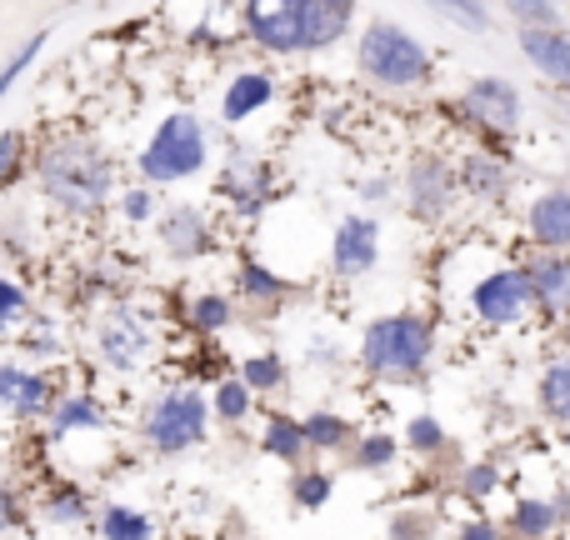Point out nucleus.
<instances>
[{"mask_svg":"<svg viewBox=\"0 0 570 540\" xmlns=\"http://www.w3.org/2000/svg\"><path fill=\"white\" fill-rule=\"evenodd\" d=\"M36 186L60 216L90 220L110 206V190H116V166L110 156L96 146L90 136H56L40 146L36 156Z\"/></svg>","mask_w":570,"mask_h":540,"instance_id":"obj_1","label":"nucleus"},{"mask_svg":"<svg viewBox=\"0 0 570 540\" xmlns=\"http://www.w3.org/2000/svg\"><path fill=\"white\" fill-rule=\"evenodd\" d=\"M435 355V325L415 311H395V315H375L361 335V365L371 381H421L425 365Z\"/></svg>","mask_w":570,"mask_h":540,"instance_id":"obj_2","label":"nucleus"},{"mask_svg":"<svg viewBox=\"0 0 570 540\" xmlns=\"http://www.w3.org/2000/svg\"><path fill=\"white\" fill-rule=\"evenodd\" d=\"M210 146H206V126L190 110H170L156 126V136L140 150V180L146 186H176V180H190L200 166H206Z\"/></svg>","mask_w":570,"mask_h":540,"instance_id":"obj_3","label":"nucleus"},{"mask_svg":"<svg viewBox=\"0 0 570 540\" xmlns=\"http://www.w3.org/2000/svg\"><path fill=\"white\" fill-rule=\"evenodd\" d=\"M361 70L375 86L411 90L431 76V50L405 26H395V20H371V26L361 30Z\"/></svg>","mask_w":570,"mask_h":540,"instance_id":"obj_4","label":"nucleus"},{"mask_svg":"<svg viewBox=\"0 0 570 540\" xmlns=\"http://www.w3.org/2000/svg\"><path fill=\"white\" fill-rule=\"evenodd\" d=\"M210 431V401L190 385H176L166 391L146 415V441L156 455H180V451H196Z\"/></svg>","mask_w":570,"mask_h":540,"instance_id":"obj_5","label":"nucleus"},{"mask_svg":"<svg viewBox=\"0 0 570 540\" xmlns=\"http://www.w3.org/2000/svg\"><path fill=\"white\" fill-rule=\"evenodd\" d=\"M471 311L481 325L505 331V325H521L531 315V285H525V266H505L491 271L471 285Z\"/></svg>","mask_w":570,"mask_h":540,"instance_id":"obj_6","label":"nucleus"},{"mask_svg":"<svg viewBox=\"0 0 570 540\" xmlns=\"http://www.w3.org/2000/svg\"><path fill=\"white\" fill-rule=\"evenodd\" d=\"M461 116L485 136H515L521 130V90L505 76H481L461 90Z\"/></svg>","mask_w":570,"mask_h":540,"instance_id":"obj_7","label":"nucleus"},{"mask_svg":"<svg viewBox=\"0 0 570 540\" xmlns=\"http://www.w3.org/2000/svg\"><path fill=\"white\" fill-rule=\"evenodd\" d=\"M455 166L441 156H415L405 170V206L415 220H441L455 200Z\"/></svg>","mask_w":570,"mask_h":540,"instance_id":"obj_8","label":"nucleus"},{"mask_svg":"<svg viewBox=\"0 0 570 540\" xmlns=\"http://www.w3.org/2000/svg\"><path fill=\"white\" fill-rule=\"evenodd\" d=\"M96 351L110 371H140L150 355V331L136 311H110L96 325Z\"/></svg>","mask_w":570,"mask_h":540,"instance_id":"obj_9","label":"nucleus"},{"mask_svg":"<svg viewBox=\"0 0 570 540\" xmlns=\"http://www.w3.org/2000/svg\"><path fill=\"white\" fill-rule=\"evenodd\" d=\"M246 30L271 56H301V0H246Z\"/></svg>","mask_w":570,"mask_h":540,"instance_id":"obj_10","label":"nucleus"},{"mask_svg":"<svg viewBox=\"0 0 570 540\" xmlns=\"http://www.w3.org/2000/svg\"><path fill=\"white\" fill-rule=\"evenodd\" d=\"M375 261H381V226H375L371 216H345L341 226H335V240H331L335 275L355 281V275L375 271Z\"/></svg>","mask_w":570,"mask_h":540,"instance_id":"obj_11","label":"nucleus"},{"mask_svg":"<svg viewBox=\"0 0 570 540\" xmlns=\"http://www.w3.org/2000/svg\"><path fill=\"white\" fill-rule=\"evenodd\" d=\"M56 405V385L30 365H0V411L16 421H40Z\"/></svg>","mask_w":570,"mask_h":540,"instance_id":"obj_12","label":"nucleus"},{"mask_svg":"<svg viewBox=\"0 0 570 540\" xmlns=\"http://www.w3.org/2000/svg\"><path fill=\"white\" fill-rule=\"evenodd\" d=\"M525 230L541 251H570V186L541 190L525 210Z\"/></svg>","mask_w":570,"mask_h":540,"instance_id":"obj_13","label":"nucleus"},{"mask_svg":"<svg viewBox=\"0 0 570 540\" xmlns=\"http://www.w3.org/2000/svg\"><path fill=\"white\" fill-rule=\"evenodd\" d=\"M351 20L355 0H301V50H331Z\"/></svg>","mask_w":570,"mask_h":540,"instance_id":"obj_14","label":"nucleus"},{"mask_svg":"<svg viewBox=\"0 0 570 540\" xmlns=\"http://www.w3.org/2000/svg\"><path fill=\"white\" fill-rule=\"evenodd\" d=\"M525 285H531V305H541L546 315L570 311V256L566 251H546L541 261L525 266Z\"/></svg>","mask_w":570,"mask_h":540,"instance_id":"obj_15","label":"nucleus"},{"mask_svg":"<svg viewBox=\"0 0 570 540\" xmlns=\"http://www.w3.org/2000/svg\"><path fill=\"white\" fill-rule=\"evenodd\" d=\"M521 50L546 80H556L561 90H570V36L561 26H525Z\"/></svg>","mask_w":570,"mask_h":540,"instance_id":"obj_16","label":"nucleus"},{"mask_svg":"<svg viewBox=\"0 0 570 540\" xmlns=\"http://www.w3.org/2000/svg\"><path fill=\"white\" fill-rule=\"evenodd\" d=\"M266 186H271V166L261 156H236L226 166V176H220V190H226L246 216H256V210L266 206Z\"/></svg>","mask_w":570,"mask_h":540,"instance_id":"obj_17","label":"nucleus"},{"mask_svg":"<svg viewBox=\"0 0 570 540\" xmlns=\"http://www.w3.org/2000/svg\"><path fill=\"white\" fill-rule=\"evenodd\" d=\"M160 246L170 256H206L210 251V226L196 206H176L160 216Z\"/></svg>","mask_w":570,"mask_h":540,"instance_id":"obj_18","label":"nucleus"},{"mask_svg":"<svg viewBox=\"0 0 570 540\" xmlns=\"http://www.w3.org/2000/svg\"><path fill=\"white\" fill-rule=\"evenodd\" d=\"M46 421H50V435L66 441V435H80V431H106L110 415L96 395H60V401L46 411Z\"/></svg>","mask_w":570,"mask_h":540,"instance_id":"obj_19","label":"nucleus"},{"mask_svg":"<svg viewBox=\"0 0 570 540\" xmlns=\"http://www.w3.org/2000/svg\"><path fill=\"white\" fill-rule=\"evenodd\" d=\"M455 186L471 190V196H481V200H501L505 186H511V166H505L501 156L475 150V156H465L461 166H455Z\"/></svg>","mask_w":570,"mask_h":540,"instance_id":"obj_20","label":"nucleus"},{"mask_svg":"<svg viewBox=\"0 0 570 540\" xmlns=\"http://www.w3.org/2000/svg\"><path fill=\"white\" fill-rule=\"evenodd\" d=\"M271 96H276V80L266 76V70H246V76L230 80V90L220 96V116L236 126V120H250L256 110L271 106Z\"/></svg>","mask_w":570,"mask_h":540,"instance_id":"obj_21","label":"nucleus"},{"mask_svg":"<svg viewBox=\"0 0 570 540\" xmlns=\"http://www.w3.org/2000/svg\"><path fill=\"white\" fill-rule=\"evenodd\" d=\"M556 526H561V505H556V501H541V495H521L505 531H515L521 540H546V536L556 531Z\"/></svg>","mask_w":570,"mask_h":540,"instance_id":"obj_22","label":"nucleus"},{"mask_svg":"<svg viewBox=\"0 0 570 540\" xmlns=\"http://www.w3.org/2000/svg\"><path fill=\"white\" fill-rule=\"evenodd\" d=\"M535 395H541L546 421H556V425H566L570 431V351L541 371V391Z\"/></svg>","mask_w":570,"mask_h":540,"instance_id":"obj_23","label":"nucleus"},{"mask_svg":"<svg viewBox=\"0 0 570 540\" xmlns=\"http://www.w3.org/2000/svg\"><path fill=\"white\" fill-rule=\"evenodd\" d=\"M96 531L100 540H156V521L136 505H106L96 516Z\"/></svg>","mask_w":570,"mask_h":540,"instance_id":"obj_24","label":"nucleus"},{"mask_svg":"<svg viewBox=\"0 0 570 540\" xmlns=\"http://www.w3.org/2000/svg\"><path fill=\"white\" fill-rule=\"evenodd\" d=\"M301 431H305V451H345V445L355 441L351 421L335 415V411H311L301 421Z\"/></svg>","mask_w":570,"mask_h":540,"instance_id":"obj_25","label":"nucleus"},{"mask_svg":"<svg viewBox=\"0 0 570 540\" xmlns=\"http://www.w3.org/2000/svg\"><path fill=\"white\" fill-rule=\"evenodd\" d=\"M261 451L276 455V461H291V465H301V455H311L305 451V431H301L295 415H271L266 435H261Z\"/></svg>","mask_w":570,"mask_h":540,"instance_id":"obj_26","label":"nucleus"},{"mask_svg":"<svg viewBox=\"0 0 570 540\" xmlns=\"http://www.w3.org/2000/svg\"><path fill=\"white\" fill-rule=\"evenodd\" d=\"M250 411H256V395H250V385L240 381V375H226V381L210 391V415H216V421L240 425Z\"/></svg>","mask_w":570,"mask_h":540,"instance_id":"obj_27","label":"nucleus"},{"mask_svg":"<svg viewBox=\"0 0 570 540\" xmlns=\"http://www.w3.org/2000/svg\"><path fill=\"white\" fill-rule=\"evenodd\" d=\"M240 295H246V301H256V305H276V301H285V281L276 271L246 261V266H240Z\"/></svg>","mask_w":570,"mask_h":540,"instance_id":"obj_28","label":"nucleus"},{"mask_svg":"<svg viewBox=\"0 0 570 540\" xmlns=\"http://www.w3.org/2000/svg\"><path fill=\"white\" fill-rule=\"evenodd\" d=\"M395 455H401V441L385 431H371L355 441V465H361V471H391Z\"/></svg>","mask_w":570,"mask_h":540,"instance_id":"obj_29","label":"nucleus"},{"mask_svg":"<svg viewBox=\"0 0 570 540\" xmlns=\"http://www.w3.org/2000/svg\"><path fill=\"white\" fill-rule=\"evenodd\" d=\"M240 381L250 385V395H271V391H281L285 385V361L281 355H250L246 365H240Z\"/></svg>","mask_w":570,"mask_h":540,"instance_id":"obj_30","label":"nucleus"},{"mask_svg":"<svg viewBox=\"0 0 570 540\" xmlns=\"http://www.w3.org/2000/svg\"><path fill=\"white\" fill-rule=\"evenodd\" d=\"M46 40H50V30H36V36H30L26 46H16V56H10L6 66H0V100H6L10 90H16V80L26 76V70L40 60V50H46Z\"/></svg>","mask_w":570,"mask_h":540,"instance_id":"obj_31","label":"nucleus"},{"mask_svg":"<svg viewBox=\"0 0 570 540\" xmlns=\"http://www.w3.org/2000/svg\"><path fill=\"white\" fill-rule=\"evenodd\" d=\"M26 166H30V140H26V130H0V190L16 186Z\"/></svg>","mask_w":570,"mask_h":540,"instance_id":"obj_32","label":"nucleus"},{"mask_svg":"<svg viewBox=\"0 0 570 540\" xmlns=\"http://www.w3.org/2000/svg\"><path fill=\"white\" fill-rule=\"evenodd\" d=\"M230 301L220 291H210V295H196V305H190V325H196L200 335H220L230 325Z\"/></svg>","mask_w":570,"mask_h":540,"instance_id":"obj_33","label":"nucleus"},{"mask_svg":"<svg viewBox=\"0 0 570 540\" xmlns=\"http://www.w3.org/2000/svg\"><path fill=\"white\" fill-rule=\"evenodd\" d=\"M90 516V501L80 491H70V485H60V491L46 495V521L50 526H86Z\"/></svg>","mask_w":570,"mask_h":540,"instance_id":"obj_34","label":"nucleus"},{"mask_svg":"<svg viewBox=\"0 0 570 540\" xmlns=\"http://www.w3.org/2000/svg\"><path fill=\"white\" fill-rule=\"evenodd\" d=\"M405 451H415V455H435V451H445V425L435 421L431 411L411 415V425H405Z\"/></svg>","mask_w":570,"mask_h":540,"instance_id":"obj_35","label":"nucleus"},{"mask_svg":"<svg viewBox=\"0 0 570 540\" xmlns=\"http://www.w3.org/2000/svg\"><path fill=\"white\" fill-rule=\"evenodd\" d=\"M26 321H30L26 285H16V281H6V275H0V335H16Z\"/></svg>","mask_w":570,"mask_h":540,"instance_id":"obj_36","label":"nucleus"},{"mask_svg":"<svg viewBox=\"0 0 570 540\" xmlns=\"http://www.w3.org/2000/svg\"><path fill=\"white\" fill-rule=\"evenodd\" d=\"M331 491H335V481L325 471H295V481H291V495L301 511H321L331 501Z\"/></svg>","mask_w":570,"mask_h":540,"instance_id":"obj_37","label":"nucleus"},{"mask_svg":"<svg viewBox=\"0 0 570 540\" xmlns=\"http://www.w3.org/2000/svg\"><path fill=\"white\" fill-rule=\"evenodd\" d=\"M435 10H441L445 20H455L461 30H491V10H485V0H431Z\"/></svg>","mask_w":570,"mask_h":540,"instance_id":"obj_38","label":"nucleus"},{"mask_svg":"<svg viewBox=\"0 0 570 540\" xmlns=\"http://www.w3.org/2000/svg\"><path fill=\"white\" fill-rule=\"evenodd\" d=\"M505 10L515 16V26H561V6L556 0H501Z\"/></svg>","mask_w":570,"mask_h":540,"instance_id":"obj_39","label":"nucleus"},{"mask_svg":"<svg viewBox=\"0 0 570 540\" xmlns=\"http://www.w3.org/2000/svg\"><path fill=\"white\" fill-rule=\"evenodd\" d=\"M461 491L475 495V501H481V495H491V491H501V465H495V461L465 465V471H461Z\"/></svg>","mask_w":570,"mask_h":540,"instance_id":"obj_40","label":"nucleus"},{"mask_svg":"<svg viewBox=\"0 0 570 540\" xmlns=\"http://www.w3.org/2000/svg\"><path fill=\"white\" fill-rule=\"evenodd\" d=\"M431 516H421V511H401V516H391V531H385V540H431Z\"/></svg>","mask_w":570,"mask_h":540,"instance_id":"obj_41","label":"nucleus"},{"mask_svg":"<svg viewBox=\"0 0 570 540\" xmlns=\"http://www.w3.org/2000/svg\"><path fill=\"white\" fill-rule=\"evenodd\" d=\"M120 216H126L130 226H140V220H150V216H156V196H150V186L126 190V196H120Z\"/></svg>","mask_w":570,"mask_h":540,"instance_id":"obj_42","label":"nucleus"},{"mask_svg":"<svg viewBox=\"0 0 570 540\" xmlns=\"http://www.w3.org/2000/svg\"><path fill=\"white\" fill-rule=\"evenodd\" d=\"M16 526H20V501H16V491H10V485H0V536L16 531Z\"/></svg>","mask_w":570,"mask_h":540,"instance_id":"obj_43","label":"nucleus"},{"mask_svg":"<svg viewBox=\"0 0 570 540\" xmlns=\"http://www.w3.org/2000/svg\"><path fill=\"white\" fill-rule=\"evenodd\" d=\"M455 540H505V531H501L495 521H465Z\"/></svg>","mask_w":570,"mask_h":540,"instance_id":"obj_44","label":"nucleus"},{"mask_svg":"<svg viewBox=\"0 0 570 540\" xmlns=\"http://www.w3.org/2000/svg\"><path fill=\"white\" fill-rule=\"evenodd\" d=\"M566 345H570V311H566Z\"/></svg>","mask_w":570,"mask_h":540,"instance_id":"obj_45","label":"nucleus"}]
</instances>
